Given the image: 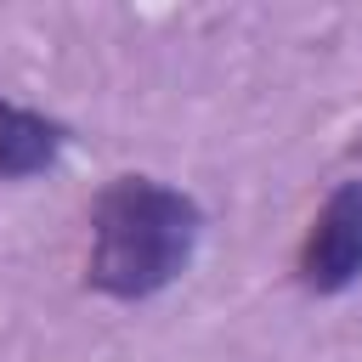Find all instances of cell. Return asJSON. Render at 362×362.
<instances>
[{"label":"cell","mask_w":362,"mask_h":362,"mask_svg":"<svg viewBox=\"0 0 362 362\" xmlns=\"http://www.w3.org/2000/svg\"><path fill=\"white\" fill-rule=\"evenodd\" d=\"M198 243V204L153 175H119L90 215V288L147 300L175 283Z\"/></svg>","instance_id":"6da1fadb"},{"label":"cell","mask_w":362,"mask_h":362,"mask_svg":"<svg viewBox=\"0 0 362 362\" xmlns=\"http://www.w3.org/2000/svg\"><path fill=\"white\" fill-rule=\"evenodd\" d=\"M300 277L317 294H339L345 283L362 277V181L334 187L328 204L317 209L300 249Z\"/></svg>","instance_id":"7a4b0ae2"},{"label":"cell","mask_w":362,"mask_h":362,"mask_svg":"<svg viewBox=\"0 0 362 362\" xmlns=\"http://www.w3.org/2000/svg\"><path fill=\"white\" fill-rule=\"evenodd\" d=\"M57 147H62V124H51L45 113L17 107V102L0 96V181L45 170L57 158Z\"/></svg>","instance_id":"3957f363"}]
</instances>
